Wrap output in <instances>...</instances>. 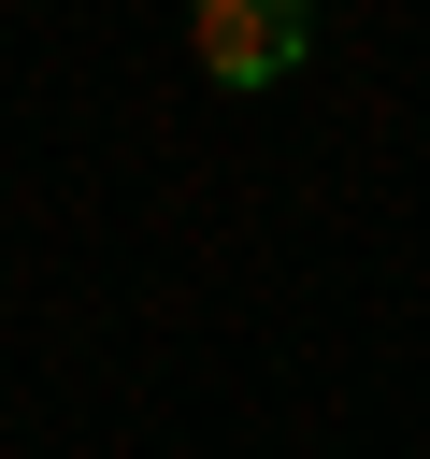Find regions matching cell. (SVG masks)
<instances>
[{
  "label": "cell",
  "instance_id": "obj_1",
  "mask_svg": "<svg viewBox=\"0 0 430 459\" xmlns=\"http://www.w3.org/2000/svg\"><path fill=\"white\" fill-rule=\"evenodd\" d=\"M301 43H315L301 0H201V14H186V57H201L215 86H272V72H301Z\"/></svg>",
  "mask_w": 430,
  "mask_h": 459
}]
</instances>
